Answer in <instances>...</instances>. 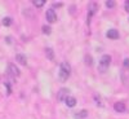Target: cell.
Listing matches in <instances>:
<instances>
[{
  "label": "cell",
  "mask_w": 129,
  "mask_h": 119,
  "mask_svg": "<svg viewBox=\"0 0 129 119\" xmlns=\"http://www.w3.org/2000/svg\"><path fill=\"white\" fill-rule=\"evenodd\" d=\"M70 74H71V66H70V63L69 62H62L61 63V67H59V78L62 80H67L69 77H70Z\"/></svg>",
  "instance_id": "cell-1"
},
{
  "label": "cell",
  "mask_w": 129,
  "mask_h": 119,
  "mask_svg": "<svg viewBox=\"0 0 129 119\" xmlns=\"http://www.w3.org/2000/svg\"><path fill=\"white\" fill-rule=\"evenodd\" d=\"M110 62H111V57L109 55H103L102 56V58L100 61V70H101V73H105V70L109 67Z\"/></svg>",
  "instance_id": "cell-2"
},
{
  "label": "cell",
  "mask_w": 129,
  "mask_h": 119,
  "mask_svg": "<svg viewBox=\"0 0 129 119\" xmlns=\"http://www.w3.org/2000/svg\"><path fill=\"white\" fill-rule=\"evenodd\" d=\"M45 17H47V21L49 23H53V22L57 21V16L54 13V9H48L47 13H45Z\"/></svg>",
  "instance_id": "cell-3"
},
{
  "label": "cell",
  "mask_w": 129,
  "mask_h": 119,
  "mask_svg": "<svg viewBox=\"0 0 129 119\" xmlns=\"http://www.w3.org/2000/svg\"><path fill=\"white\" fill-rule=\"evenodd\" d=\"M95 10H97V4L95 3H90L89 7H88V23L90 22V18L95 13Z\"/></svg>",
  "instance_id": "cell-4"
},
{
  "label": "cell",
  "mask_w": 129,
  "mask_h": 119,
  "mask_svg": "<svg viewBox=\"0 0 129 119\" xmlns=\"http://www.w3.org/2000/svg\"><path fill=\"white\" fill-rule=\"evenodd\" d=\"M67 96H69V89L67 88H62L58 92V94H57V100L58 101H64L67 99Z\"/></svg>",
  "instance_id": "cell-5"
},
{
  "label": "cell",
  "mask_w": 129,
  "mask_h": 119,
  "mask_svg": "<svg viewBox=\"0 0 129 119\" xmlns=\"http://www.w3.org/2000/svg\"><path fill=\"white\" fill-rule=\"evenodd\" d=\"M8 71H9V74L12 75V77H18V75H19L18 67H16V65H13V63L8 65Z\"/></svg>",
  "instance_id": "cell-6"
},
{
  "label": "cell",
  "mask_w": 129,
  "mask_h": 119,
  "mask_svg": "<svg viewBox=\"0 0 129 119\" xmlns=\"http://www.w3.org/2000/svg\"><path fill=\"white\" fill-rule=\"evenodd\" d=\"M114 109H115V111H117V113H124V111L126 110V106H125L124 102H115Z\"/></svg>",
  "instance_id": "cell-7"
},
{
  "label": "cell",
  "mask_w": 129,
  "mask_h": 119,
  "mask_svg": "<svg viewBox=\"0 0 129 119\" xmlns=\"http://www.w3.org/2000/svg\"><path fill=\"white\" fill-rule=\"evenodd\" d=\"M107 38H110V39H117L119 38V32H117V30H115V29H111V30H109L107 31Z\"/></svg>",
  "instance_id": "cell-8"
},
{
  "label": "cell",
  "mask_w": 129,
  "mask_h": 119,
  "mask_svg": "<svg viewBox=\"0 0 129 119\" xmlns=\"http://www.w3.org/2000/svg\"><path fill=\"white\" fill-rule=\"evenodd\" d=\"M64 102H66L67 106L74 107L75 105H76V99H75V97H72V96H67V99L64 100Z\"/></svg>",
  "instance_id": "cell-9"
},
{
  "label": "cell",
  "mask_w": 129,
  "mask_h": 119,
  "mask_svg": "<svg viewBox=\"0 0 129 119\" xmlns=\"http://www.w3.org/2000/svg\"><path fill=\"white\" fill-rule=\"evenodd\" d=\"M16 61H18L21 65H26L27 63V58H26V56L25 55H16Z\"/></svg>",
  "instance_id": "cell-10"
},
{
  "label": "cell",
  "mask_w": 129,
  "mask_h": 119,
  "mask_svg": "<svg viewBox=\"0 0 129 119\" xmlns=\"http://www.w3.org/2000/svg\"><path fill=\"white\" fill-rule=\"evenodd\" d=\"M74 116H75V118H78V119H83V118H87V116H88V111H87V110H81L80 113L75 114Z\"/></svg>",
  "instance_id": "cell-11"
},
{
  "label": "cell",
  "mask_w": 129,
  "mask_h": 119,
  "mask_svg": "<svg viewBox=\"0 0 129 119\" xmlns=\"http://www.w3.org/2000/svg\"><path fill=\"white\" fill-rule=\"evenodd\" d=\"M45 55H47V57H48L50 61L54 58V53H53V49H52V48H47V49H45Z\"/></svg>",
  "instance_id": "cell-12"
},
{
  "label": "cell",
  "mask_w": 129,
  "mask_h": 119,
  "mask_svg": "<svg viewBox=\"0 0 129 119\" xmlns=\"http://www.w3.org/2000/svg\"><path fill=\"white\" fill-rule=\"evenodd\" d=\"M32 4H34L35 7H38V8H40V7H43V5L45 4V2H44V0H34Z\"/></svg>",
  "instance_id": "cell-13"
},
{
  "label": "cell",
  "mask_w": 129,
  "mask_h": 119,
  "mask_svg": "<svg viewBox=\"0 0 129 119\" xmlns=\"http://www.w3.org/2000/svg\"><path fill=\"white\" fill-rule=\"evenodd\" d=\"M10 23H12V18H10V17H5V18L3 19V25H4V26H9Z\"/></svg>",
  "instance_id": "cell-14"
},
{
  "label": "cell",
  "mask_w": 129,
  "mask_h": 119,
  "mask_svg": "<svg viewBox=\"0 0 129 119\" xmlns=\"http://www.w3.org/2000/svg\"><path fill=\"white\" fill-rule=\"evenodd\" d=\"M50 27L49 26H43V34H47V35H49L50 34Z\"/></svg>",
  "instance_id": "cell-15"
},
{
  "label": "cell",
  "mask_w": 129,
  "mask_h": 119,
  "mask_svg": "<svg viewBox=\"0 0 129 119\" xmlns=\"http://www.w3.org/2000/svg\"><path fill=\"white\" fill-rule=\"evenodd\" d=\"M106 7H107V8H114V7H115V2H112V0H110V2H106Z\"/></svg>",
  "instance_id": "cell-16"
},
{
  "label": "cell",
  "mask_w": 129,
  "mask_h": 119,
  "mask_svg": "<svg viewBox=\"0 0 129 119\" xmlns=\"http://www.w3.org/2000/svg\"><path fill=\"white\" fill-rule=\"evenodd\" d=\"M85 63L89 65V66L92 65V57L90 56H85Z\"/></svg>",
  "instance_id": "cell-17"
},
{
  "label": "cell",
  "mask_w": 129,
  "mask_h": 119,
  "mask_svg": "<svg viewBox=\"0 0 129 119\" xmlns=\"http://www.w3.org/2000/svg\"><path fill=\"white\" fill-rule=\"evenodd\" d=\"M124 67L125 69H129V58H125L124 60Z\"/></svg>",
  "instance_id": "cell-18"
},
{
  "label": "cell",
  "mask_w": 129,
  "mask_h": 119,
  "mask_svg": "<svg viewBox=\"0 0 129 119\" xmlns=\"http://www.w3.org/2000/svg\"><path fill=\"white\" fill-rule=\"evenodd\" d=\"M124 5H125V10H126V12H129V0H126Z\"/></svg>",
  "instance_id": "cell-19"
},
{
  "label": "cell",
  "mask_w": 129,
  "mask_h": 119,
  "mask_svg": "<svg viewBox=\"0 0 129 119\" xmlns=\"http://www.w3.org/2000/svg\"><path fill=\"white\" fill-rule=\"evenodd\" d=\"M61 5H62V3H61V2H58V3H57V2H54V3H53V7H61Z\"/></svg>",
  "instance_id": "cell-20"
}]
</instances>
